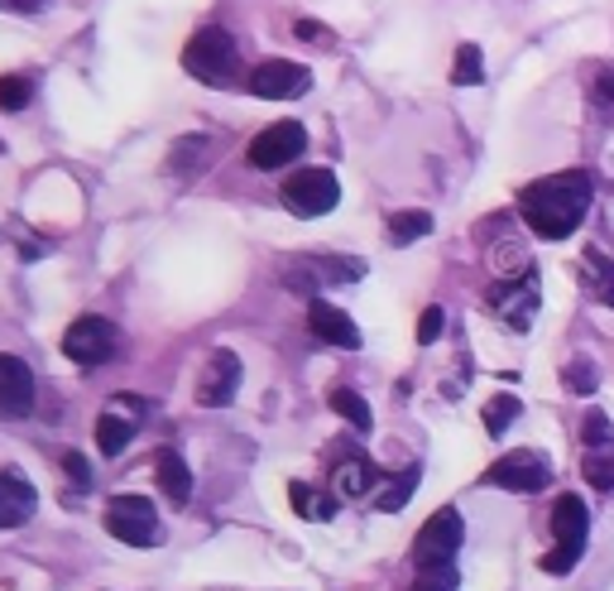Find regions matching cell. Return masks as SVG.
<instances>
[{
  "label": "cell",
  "instance_id": "cell-1",
  "mask_svg": "<svg viewBox=\"0 0 614 591\" xmlns=\"http://www.w3.org/2000/svg\"><path fill=\"white\" fill-rule=\"evenodd\" d=\"M595 197V179L586 169H562L548 173V179H533L519 193V212L538 241H566L576 236V226L586 222Z\"/></svg>",
  "mask_w": 614,
  "mask_h": 591
},
{
  "label": "cell",
  "instance_id": "cell-2",
  "mask_svg": "<svg viewBox=\"0 0 614 591\" xmlns=\"http://www.w3.org/2000/svg\"><path fill=\"white\" fill-rule=\"evenodd\" d=\"M552 543L543 553V572L552 577H566L586 553V539H591V514H586V500L581 496H557L552 505Z\"/></svg>",
  "mask_w": 614,
  "mask_h": 591
},
{
  "label": "cell",
  "instance_id": "cell-3",
  "mask_svg": "<svg viewBox=\"0 0 614 591\" xmlns=\"http://www.w3.org/2000/svg\"><path fill=\"white\" fill-rule=\"evenodd\" d=\"M183 68L193 72L197 82H207V86H231L241 78V49H236V39L226 34V29H197L193 39H187V49H183Z\"/></svg>",
  "mask_w": 614,
  "mask_h": 591
},
{
  "label": "cell",
  "instance_id": "cell-4",
  "mask_svg": "<svg viewBox=\"0 0 614 591\" xmlns=\"http://www.w3.org/2000/svg\"><path fill=\"white\" fill-rule=\"evenodd\" d=\"M485 486L514 490V496H538V490L552 486V457L538 452V447H514L485 471Z\"/></svg>",
  "mask_w": 614,
  "mask_h": 591
},
{
  "label": "cell",
  "instance_id": "cell-5",
  "mask_svg": "<svg viewBox=\"0 0 614 591\" xmlns=\"http://www.w3.org/2000/svg\"><path fill=\"white\" fill-rule=\"evenodd\" d=\"M106 529L130 548L164 543V524H158V514H154V500H144V496H115L106 505Z\"/></svg>",
  "mask_w": 614,
  "mask_h": 591
},
{
  "label": "cell",
  "instance_id": "cell-6",
  "mask_svg": "<svg viewBox=\"0 0 614 591\" xmlns=\"http://www.w3.org/2000/svg\"><path fill=\"white\" fill-rule=\"evenodd\" d=\"M581 476L595 490H614V424L605 409H591L581 418Z\"/></svg>",
  "mask_w": 614,
  "mask_h": 591
},
{
  "label": "cell",
  "instance_id": "cell-7",
  "mask_svg": "<svg viewBox=\"0 0 614 591\" xmlns=\"http://www.w3.org/2000/svg\"><path fill=\"white\" fill-rule=\"evenodd\" d=\"M341 202V183L331 169H298L294 179H284V207L294 216H327Z\"/></svg>",
  "mask_w": 614,
  "mask_h": 591
},
{
  "label": "cell",
  "instance_id": "cell-8",
  "mask_svg": "<svg viewBox=\"0 0 614 591\" xmlns=\"http://www.w3.org/2000/svg\"><path fill=\"white\" fill-rule=\"evenodd\" d=\"M538 303H543V294H538V269L519 274V279H500L490 288V313L500 317L509 332H529L538 317Z\"/></svg>",
  "mask_w": 614,
  "mask_h": 591
},
{
  "label": "cell",
  "instance_id": "cell-9",
  "mask_svg": "<svg viewBox=\"0 0 614 591\" xmlns=\"http://www.w3.org/2000/svg\"><path fill=\"white\" fill-rule=\"evenodd\" d=\"M63 356L78 360L82 370L106 366V360L115 356V323H106V317H96V313L78 317V323L63 332Z\"/></svg>",
  "mask_w": 614,
  "mask_h": 591
},
{
  "label": "cell",
  "instance_id": "cell-10",
  "mask_svg": "<svg viewBox=\"0 0 614 591\" xmlns=\"http://www.w3.org/2000/svg\"><path fill=\"white\" fill-rule=\"evenodd\" d=\"M465 539V529H461V514L451 510V505H442L428 524L418 529V539H413V562L418 568H437V562H451L457 558V548Z\"/></svg>",
  "mask_w": 614,
  "mask_h": 591
},
{
  "label": "cell",
  "instance_id": "cell-11",
  "mask_svg": "<svg viewBox=\"0 0 614 591\" xmlns=\"http://www.w3.org/2000/svg\"><path fill=\"white\" fill-rule=\"evenodd\" d=\"M307 150V130L298 121H274L250 140V164L255 169H284Z\"/></svg>",
  "mask_w": 614,
  "mask_h": 591
},
{
  "label": "cell",
  "instance_id": "cell-12",
  "mask_svg": "<svg viewBox=\"0 0 614 591\" xmlns=\"http://www.w3.org/2000/svg\"><path fill=\"white\" fill-rule=\"evenodd\" d=\"M313 86V72L294 58H265L255 72H250V92L265 96V101H294Z\"/></svg>",
  "mask_w": 614,
  "mask_h": 591
},
{
  "label": "cell",
  "instance_id": "cell-13",
  "mask_svg": "<svg viewBox=\"0 0 614 591\" xmlns=\"http://www.w3.org/2000/svg\"><path fill=\"white\" fill-rule=\"evenodd\" d=\"M236 389H241V356L236 351H212L207 356V366L197 370V404L202 409H222V404H231L236 399Z\"/></svg>",
  "mask_w": 614,
  "mask_h": 591
},
{
  "label": "cell",
  "instance_id": "cell-14",
  "mask_svg": "<svg viewBox=\"0 0 614 591\" xmlns=\"http://www.w3.org/2000/svg\"><path fill=\"white\" fill-rule=\"evenodd\" d=\"M576 274H581V288H586L595 303L614 308V241L610 236L586 241V251L576 259Z\"/></svg>",
  "mask_w": 614,
  "mask_h": 591
},
{
  "label": "cell",
  "instance_id": "cell-15",
  "mask_svg": "<svg viewBox=\"0 0 614 591\" xmlns=\"http://www.w3.org/2000/svg\"><path fill=\"white\" fill-rule=\"evenodd\" d=\"M29 409H34V370L20 356L0 351V414L24 418Z\"/></svg>",
  "mask_w": 614,
  "mask_h": 591
},
{
  "label": "cell",
  "instance_id": "cell-16",
  "mask_svg": "<svg viewBox=\"0 0 614 591\" xmlns=\"http://www.w3.org/2000/svg\"><path fill=\"white\" fill-rule=\"evenodd\" d=\"M34 505H39V496L24 471H14V467L0 471V529H20L24 519L34 514Z\"/></svg>",
  "mask_w": 614,
  "mask_h": 591
},
{
  "label": "cell",
  "instance_id": "cell-17",
  "mask_svg": "<svg viewBox=\"0 0 614 591\" xmlns=\"http://www.w3.org/2000/svg\"><path fill=\"white\" fill-rule=\"evenodd\" d=\"M307 323H313V332L327 346H346V351H360V327L350 323V317L341 308H331L327 298H313L307 303Z\"/></svg>",
  "mask_w": 614,
  "mask_h": 591
},
{
  "label": "cell",
  "instance_id": "cell-18",
  "mask_svg": "<svg viewBox=\"0 0 614 591\" xmlns=\"http://www.w3.org/2000/svg\"><path fill=\"white\" fill-rule=\"evenodd\" d=\"M154 481L164 486V500L168 505H187V500H193V471H187V461H183L178 447H158Z\"/></svg>",
  "mask_w": 614,
  "mask_h": 591
},
{
  "label": "cell",
  "instance_id": "cell-19",
  "mask_svg": "<svg viewBox=\"0 0 614 591\" xmlns=\"http://www.w3.org/2000/svg\"><path fill=\"white\" fill-rule=\"evenodd\" d=\"M370 486H379V476H375V467L365 457H346L341 467H336V476H331V490L341 500H360V496H370Z\"/></svg>",
  "mask_w": 614,
  "mask_h": 591
},
{
  "label": "cell",
  "instance_id": "cell-20",
  "mask_svg": "<svg viewBox=\"0 0 614 591\" xmlns=\"http://www.w3.org/2000/svg\"><path fill=\"white\" fill-rule=\"evenodd\" d=\"M130 442H135V424H130V418H121V414H101L96 418V447L106 457H121Z\"/></svg>",
  "mask_w": 614,
  "mask_h": 591
},
{
  "label": "cell",
  "instance_id": "cell-21",
  "mask_svg": "<svg viewBox=\"0 0 614 591\" xmlns=\"http://www.w3.org/2000/svg\"><path fill=\"white\" fill-rule=\"evenodd\" d=\"M490 269L500 274V279H519V274H529L533 269L529 245H523V241H500V245H494V255H490Z\"/></svg>",
  "mask_w": 614,
  "mask_h": 591
},
{
  "label": "cell",
  "instance_id": "cell-22",
  "mask_svg": "<svg viewBox=\"0 0 614 591\" xmlns=\"http://www.w3.org/2000/svg\"><path fill=\"white\" fill-rule=\"evenodd\" d=\"M331 409L341 414V418H346V424L356 428V432H370V428H375V414H370V404H365V399L356 395V389H346V385H336V389H331Z\"/></svg>",
  "mask_w": 614,
  "mask_h": 591
},
{
  "label": "cell",
  "instance_id": "cell-23",
  "mask_svg": "<svg viewBox=\"0 0 614 591\" xmlns=\"http://www.w3.org/2000/svg\"><path fill=\"white\" fill-rule=\"evenodd\" d=\"M288 505H294L303 519H331L336 514V500L321 496V490H313V486H303V481L288 486Z\"/></svg>",
  "mask_w": 614,
  "mask_h": 591
},
{
  "label": "cell",
  "instance_id": "cell-24",
  "mask_svg": "<svg viewBox=\"0 0 614 591\" xmlns=\"http://www.w3.org/2000/svg\"><path fill=\"white\" fill-rule=\"evenodd\" d=\"M413 490H418V467H408L403 476H393V481H385V490L375 496V505L385 514H399L408 500H413Z\"/></svg>",
  "mask_w": 614,
  "mask_h": 591
},
{
  "label": "cell",
  "instance_id": "cell-25",
  "mask_svg": "<svg viewBox=\"0 0 614 591\" xmlns=\"http://www.w3.org/2000/svg\"><path fill=\"white\" fill-rule=\"evenodd\" d=\"M428 231H432V216L428 212H393L389 216V241L393 245H413V241H422V236H428Z\"/></svg>",
  "mask_w": 614,
  "mask_h": 591
},
{
  "label": "cell",
  "instance_id": "cell-26",
  "mask_svg": "<svg viewBox=\"0 0 614 591\" xmlns=\"http://www.w3.org/2000/svg\"><path fill=\"white\" fill-rule=\"evenodd\" d=\"M451 82H457V86L485 82V53H480V43H461V49H457V63H451Z\"/></svg>",
  "mask_w": 614,
  "mask_h": 591
},
{
  "label": "cell",
  "instance_id": "cell-27",
  "mask_svg": "<svg viewBox=\"0 0 614 591\" xmlns=\"http://www.w3.org/2000/svg\"><path fill=\"white\" fill-rule=\"evenodd\" d=\"M519 409H523V404H519L514 395H494V399L485 404V432H490V438H504L509 424L519 418Z\"/></svg>",
  "mask_w": 614,
  "mask_h": 591
},
{
  "label": "cell",
  "instance_id": "cell-28",
  "mask_svg": "<svg viewBox=\"0 0 614 591\" xmlns=\"http://www.w3.org/2000/svg\"><path fill=\"white\" fill-rule=\"evenodd\" d=\"M562 385L572 389V395H595V385H601V370H595L591 356H576L572 366L562 370Z\"/></svg>",
  "mask_w": 614,
  "mask_h": 591
},
{
  "label": "cell",
  "instance_id": "cell-29",
  "mask_svg": "<svg viewBox=\"0 0 614 591\" xmlns=\"http://www.w3.org/2000/svg\"><path fill=\"white\" fill-rule=\"evenodd\" d=\"M461 587V577L451 562H437V568H418V582L408 587V591H457Z\"/></svg>",
  "mask_w": 614,
  "mask_h": 591
},
{
  "label": "cell",
  "instance_id": "cell-30",
  "mask_svg": "<svg viewBox=\"0 0 614 591\" xmlns=\"http://www.w3.org/2000/svg\"><path fill=\"white\" fill-rule=\"evenodd\" d=\"M586 92H591V106L595 111H614V63H595Z\"/></svg>",
  "mask_w": 614,
  "mask_h": 591
},
{
  "label": "cell",
  "instance_id": "cell-31",
  "mask_svg": "<svg viewBox=\"0 0 614 591\" xmlns=\"http://www.w3.org/2000/svg\"><path fill=\"white\" fill-rule=\"evenodd\" d=\"M29 96H34L29 78H0V111H24Z\"/></svg>",
  "mask_w": 614,
  "mask_h": 591
},
{
  "label": "cell",
  "instance_id": "cell-32",
  "mask_svg": "<svg viewBox=\"0 0 614 591\" xmlns=\"http://www.w3.org/2000/svg\"><path fill=\"white\" fill-rule=\"evenodd\" d=\"M442 327H447V313L437 308V303H432V308H422V317H418V342L432 346L437 337H442Z\"/></svg>",
  "mask_w": 614,
  "mask_h": 591
},
{
  "label": "cell",
  "instance_id": "cell-33",
  "mask_svg": "<svg viewBox=\"0 0 614 591\" xmlns=\"http://www.w3.org/2000/svg\"><path fill=\"white\" fill-rule=\"evenodd\" d=\"M63 467H68V476H72V481H78V486H86V481H92V467H86V457L68 452V457H63Z\"/></svg>",
  "mask_w": 614,
  "mask_h": 591
},
{
  "label": "cell",
  "instance_id": "cell-34",
  "mask_svg": "<svg viewBox=\"0 0 614 591\" xmlns=\"http://www.w3.org/2000/svg\"><path fill=\"white\" fill-rule=\"evenodd\" d=\"M294 34H298V39H317V43H331V34H327V29H321L317 20H298V24H294Z\"/></svg>",
  "mask_w": 614,
  "mask_h": 591
}]
</instances>
